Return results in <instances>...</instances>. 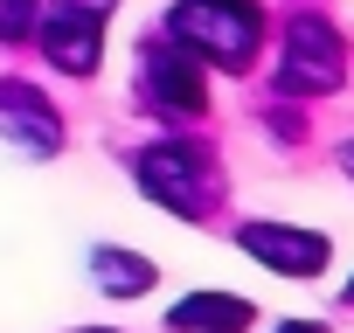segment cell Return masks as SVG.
<instances>
[{
  "label": "cell",
  "mask_w": 354,
  "mask_h": 333,
  "mask_svg": "<svg viewBox=\"0 0 354 333\" xmlns=\"http://www.w3.org/2000/svg\"><path fill=\"white\" fill-rule=\"evenodd\" d=\"M167 35H181L195 56H209L223 70H243L264 42V8L257 0H181Z\"/></svg>",
  "instance_id": "1"
},
{
  "label": "cell",
  "mask_w": 354,
  "mask_h": 333,
  "mask_svg": "<svg viewBox=\"0 0 354 333\" xmlns=\"http://www.w3.org/2000/svg\"><path fill=\"white\" fill-rule=\"evenodd\" d=\"M139 188H146L160 209L209 216V202H216V166H209V153L188 146V139H160V146L139 153Z\"/></svg>",
  "instance_id": "2"
},
{
  "label": "cell",
  "mask_w": 354,
  "mask_h": 333,
  "mask_svg": "<svg viewBox=\"0 0 354 333\" xmlns=\"http://www.w3.org/2000/svg\"><path fill=\"white\" fill-rule=\"evenodd\" d=\"M340 77H347V49H340L333 21H319V15H299V21L285 28L278 91H285V97H326V91H340Z\"/></svg>",
  "instance_id": "3"
},
{
  "label": "cell",
  "mask_w": 354,
  "mask_h": 333,
  "mask_svg": "<svg viewBox=\"0 0 354 333\" xmlns=\"http://www.w3.org/2000/svg\"><path fill=\"white\" fill-rule=\"evenodd\" d=\"M139 77H146V104L174 111V118H202L209 104V84H202V56L181 42V35H153L139 49Z\"/></svg>",
  "instance_id": "4"
},
{
  "label": "cell",
  "mask_w": 354,
  "mask_h": 333,
  "mask_svg": "<svg viewBox=\"0 0 354 333\" xmlns=\"http://www.w3.org/2000/svg\"><path fill=\"white\" fill-rule=\"evenodd\" d=\"M104 8L111 0H56V8L42 15V49H49V63L56 70H70V77H91L97 70V21H104Z\"/></svg>",
  "instance_id": "5"
},
{
  "label": "cell",
  "mask_w": 354,
  "mask_h": 333,
  "mask_svg": "<svg viewBox=\"0 0 354 333\" xmlns=\"http://www.w3.org/2000/svg\"><path fill=\"white\" fill-rule=\"evenodd\" d=\"M236 243L264 264V271H285V278H313L326 264V236L313 229H285V222H243Z\"/></svg>",
  "instance_id": "6"
},
{
  "label": "cell",
  "mask_w": 354,
  "mask_h": 333,
  "mask_svg": "<svg viewBox=\"0 0 354 333\" xmlns=\"http://www.w3.org/2000/svg\"><path fill=\"white\" fill-rule=\"evenodd\" d=\"M0 132L8 139H21L28 153H56V139H63V125H56V111L28 91V84H0Z\"/></svg>",
  "instance_id": "7"
},
{
  "label": "cell",
  "mask_w": 354,
  "mask_h": 333,
  "mask_svg": "<svg viewBox=\"0 0 354 333\" xmlns=\"http://www.w3.org/2000/svg\"><path fill=\"white\" fill-rule=\"evenodd\" d=\"M167 326L174 333H243L250 326V298H236V292H195V298H181L167 312Z\"/></svg>",
  "instance_id": "8"
},
{
  "label": "cell",
  "mask_w": 354,
  "mask_h": 333,
  "mask_svg": "<svg viewBox=\"0 0 354 333\" xmlns=\"http://www.w3.org/2000/svg\"><path fill=\"white\" fill-rule=\"evenodd\" d=\"M91 271H97V285H104V292H146V285H153V264L118 257V250H97V257H91Z\"/></svg>",
  "instance_id": "9"
},
{
  "label": "cell",
  "mask_w": 354,
  "mask_h": 333,
  "mask_svg": "<svg viewBox=\"0 0 354 333\" xmlns=\"http://www.w3.org/2000/svg\"><path fill=\"white\" fill-rule=\"evenodd\" d=\"M35 35V0H0V42Z\"/></svg>",
  "instance_id": "10"
},
{
  "label": "cell",
  "mask_w": 354,
  "mask_h": 333,
  "mask_svg": "<svg viewBox=\"0 0 354 333\" xmlns=\"http://www.w3.org/2000/svg\"><path fill=\"white\" fill-rule=\"evenodd\" d=\"M278 333H326V326H313V319H292V326H278Z\"/></svg>",
  "instance_id": "11"
},
{
  "label": "cell",
  "mask_w": 354,
  "mask_h": 333,
  "mask_svg": "<svg viewBox=\"0 0 354 333\" xmlns=\"http://www.w3.org/2000/svg\"><path fill=\"white\" fill-rule=\"evenodd\" d=\"M340 166H347V174H354V139H347V146H340Z\"/></svg>",
  "instance_id": "12"
},
{
  "label": "cell",
  "mask_w": 354,
  "mask_h": 333,
  "mask_svg": "<svg viewBox=\"0 0 354 333\" xmlns=\"http://www.w3.org/2000/svg\"><path fill=\"white\" fill-rule=\"evenodd\" d=\"M347 305H354V278H347Z\"/></svg>",
  "instance_id": "13"
}]
</instances>
